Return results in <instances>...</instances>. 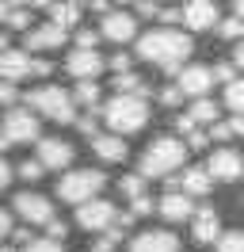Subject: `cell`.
Here are the masks:
<instances>
[{
    "mask_svg": "<svg viewBox=\"0 0 244 252\" xmlns=\"http://www.w3.org/2000/svg\"><path fill=\"white\" fill-rule=\"evenodd\" d=\"M149 119V103L141 99V95H115V99H107L103 103V123L111 126V134H137L141 126Z\"/></svg>",
    "mask_w": 244,
    "mask_h": 252,
    "instance_id": "2",
    "label": "cell"
},
{
    "mask_svg": "<svg viewBox=\"0 0 244 252\" xmlns=\"http://www.w3.org/2000/svg\"><path fill=\"white\" fill-rule=\"evenodd\" d=\"M12 210L27 221V225H46V221L54 218V203H50L46 195H38V191H19L12 199Z\"/></svg>",
    "mask_w": 244,
    "mask_h": 252,
    "instance_id": "8",
    "label": "cell"
},
{
    "mask_svg": "<svg viewBox=\"0 0 244 252\" xmlns=\"http://www.w3.org/2000/svg\"><path fill=\"white\" fill-rule=\"evenodd\" d=\"M107 176L95 172V168H76V172H65L58 180V195L65 203H84V199H95L103 191Z\"/></svg>",
    "mask_w": 244,
    "mask_h": 252,
    "instance_id": "5",
    "label": "cell"
},
{
    "mask_svg": "<svg viewBox=\"0 0 244 252\" xmlns=\"http://www.w3.org/2000/svg\"><path fill=\"white\" fill-rule=\"evenodd\" d=\"M233 16L244 19V0H233Z\"/></svg>",
    "mask_w": 244,
    "mask_h": 252,
    "instance_id": "55",
    "label": "cell"
},
{
    "mask_svg": "<svg viewBox=\"0 0 244 252\" xmlns=\"http://www.w3.org/2000/svg\"><path fill=\"white\" fill-rule=\"evenodd\" d=\"M65 73L76 77V80H95L103 73V58H99L95 50H73L69 62H65Z\"/></svg>",
    "mask_w": 244,
    "mask_h": 252,
    "instance_id": "15",
    "label": "cell"
},
{
    "mask_svg": "<svg viewBox=\"0 0 244 252\" xmlns=\"http://www.w3.org/2000/svg\"><path fill=\"white\" fill-rule=\"evenodd\" d=\"M195 54V42H191V34L176 31V27H156V31L141 34L137 38V58L141 62L156 65L160 73L168 77H176L183 69V58H191Z\"/></svg>",
    "mask_w": 244,
    "mask_h": 252,
    "instance_id": "1",
    "label": "cell"
},
{
    "mask_svg": "<svg viewBox=\"0 0 244 252\" xmlns=\"http://www.w3.org/2000/svg\"><path fill=\"white\" fill-rule=\"evenodd\" d=\"M160 103H164V107H180V103H183V92L176 88V84H164V88H160Z\"/></svg>",
    "mask_w": 244,
    "mask_h": 252,
    "instance_id": "38",
    "label": "cell"
},
{
    "mask_svg": "<svg viewBox=\"0 0 244 252\" xmlns=\"http://www.w3.org/2000/svg\"><path fill=\"white\" fill-rule=\"evenodd\" d=\"M210 188H214V180H210L206 168H183V176H180V191L183 195H206Z\"/></svg>",
    "mask_w": 244,
    "mask_h": 252,
    "instance_id": "21",
    "label": "cell"
},
{
    "mask_svg": "<svg viewBox=\"0 0 244 252\" xmlns=\"http://www.w3.org/2000/svg\"><path fill=\"white\" fill-rule=\"evenodd\" d=\"M58 46H65V27H58V23L27 27V54L30 50H58Z\"/></svg>",
    "mask_w": 244,
    "mask_h": 252,
    "instance_id": "17",
    "label": "cell"
},
{
    "mask_svg": "<svg viewBox=\"0 0 244 252\" xmlns=\"http://www.w3.org/2000/svg\"><path fill=\"white\" fill-rule=\"evenodd\" d=\"M8 237H12L15 245H27V241H30V229H12Z\"/></svg>",
    "mask_w": 244,
    "mask_h": 252,
    "instance_id": "50",
    "label": "cell"
},
{
    "mask_svg": "<svg viewBox=\"0 0 244 252\" xmlns=\"http://www.w3.org/2000/svg\"><path fill=\"white\" fill-rule=\"evenodd\" d=\"M156 210H160V218H168V221H187L191 210H195V203H191V195H183V191H168L164 199L156 203Z\"/></svg>",
    "mask_w": 244,
    "mask_h": 252,
    "instance_id": "19",
    "label": "cell"
},
{
    "mask_svg": "<svg viewBox=\"0 0 244 252\" xmlns=\"http://www.w3.org/2000/svg\"><path fill=\"white\" fill-rule=\"evenodd\" d=\"M233 65H237V69H244V38L237 42V50H233Z\"/></svg>",
    "mask_w": 244,
    "mask_h": 252,
    "instance_id": "51",
    "label": "cell"
},
{
    "mask_svg": "<svg viewBox=\"0 0 244 252\" xmlns=\"http://www.w3.org/2000/svg\"><path fill=\"white\" fill-rule=\"evenodd\" d=\"M225 103L233 115H244V77H233L225 84Z\"/></svg>",
    "mask_w": 244,
    "mask_h": 252,
    "instance_id": "26",
    "label": "cell"
},
{
    "mask_svg": "<svg viewBox=\"0 0 244 252\" xmlns=\"http://www.w3.org/2000/svg\"><path fill=\"white\" fill-rule=\"evenodd\" d=\"M130 214H134V218H145V214H152V199L145 195V191L130 199Z\"/></svg>",
    "mask_w": 244,
    "mask_h": 252,
    "instance_id": "34",
    "label": "cell"
},
{
    "mask_svg": "<svg viewBox=\"0 0 244 252\" xmlns=\"http://www.w3.org/2000/svg\"><path fill=\"white\" fill-rule=\"evenodd\" d=\"M95 46H99V31L80 27V31H76V50H95Z\"/></svg>",
    "mask_w": 244,
    "mask_h": 252,
    "instance_id": "35",
    "label": "cell"
},
{
    "mask_svg": "<svg viewBox=\"0 0 244 252\" xmlns=\"http://www.w3.org/2000/svg\"><path fill=\"white\" fill-rule=\"evenodd\" d=\"M30 77V54L27 50H0V80H23Z\"/></svg>",
    "mask_w": 244,
    "mask_h": 252,
    "instance_id": "18",
    "label": "cell"
},
{
    "mask_svg": "<svg viewBox=\"0 0 244 252\" xmlns=\"http://www.w3.org/2000/svg\"><path fill=\"white\" fill-rule=\"evenodd\" d=\"M111 88H115V92H122V95H141V99L149 95V84L137 77V73H130V69H126V73H115Z\"/></svg>",
    "mask_w": 244,
    "mask_h": 252,
    "instance_id": "23",
    "label": "cell"
},
{
    "mask_svg": "<svg viewBox=\"0 0 244 252\" xmlns=\"http://www.w3.org/2000/svg\"><path fill=\"white\" fill-rule=\"evenodd\" d=\"M217 252H244V229H225V233H217Z\"/></svg>",
    "mask_w": 244,
    "mask_h": 252,
    "instance_id": "27",
    "label": "cell"
},
{
    "mask_svg": "<svg viewBox=\"0 0 244 252\" xmlns=\"http://www.w3.org/2000/svg\"><path fill=\"white\" fill-rule=\"evenodd\" d=\"M180 19L191 31H210V27H217V4L214 0H187L180 8Z\"/></svg>",
    "mask_w": 244,
    "mask_h": 252,
    "instance_id": "12",
    "label": "cell"
},
{
    "mask_svg": "<svg viewBox=\"0 0 244 252\" xmlns=\"http://www.w3.org/2000/svg\"><path fill=\"white\" fill-rule=\"evenodd\" d=\"M134 8H137V16H145V19H152V16H156V8H160V4H156V0H137Z\"/></svg>",
    "mask_w": 244,
    "mask_h": 252,
    "instance_id": "44",
    "label": "cell"
},
{
    "mask_svg": "<svg viewBox=\"0 0 244 252\" xmlns=\"http://www.w3.org/2000/svg\"><path fill=\"white\" fill-rule=\"evenodd\" d=\"M115 203H107V199H84V203H76V225L80 229H88V233H99L107 225H115Z\"/></svg>",
    "mask_w": 244,
    "mask_h": 252,
    "instance_id": "7",
    "label": "cell"
},
{
    "mask_svg": "<svg viewBox=\"0 0 244 252\" xmlns=\"http://www.w3.org/2000/svg\"><path fill=\"white\" fill-rule=\"evenodd\" d=\"M210 73H214V80H221V84H229V80L237 77V65H233V62H217V65L210 69Z\"/></svg>",
    "mask_w": 244,
    "mask_h": 252,
    "instance_id": "39",
    "label": "cell"
},
{
    "mask_svg": "<svg viewBox=\"0 0 244 252\" xmlns=\"http://www.w3.org/2000/svg\"><path fill=\"white\" fill-rule=\"evenodd\" d=\"M130 252H180V241L168 229H145L130 241Z\"/></svg>",
    "mask_w": 244,
    "mask_h": 252,
    "instance_id": "16",
    "label": "cell"
},
{
    "mask_svg": "<svg viewBox=\"0 0 244 252\" xmlns=\"http://www.w3.org/2000/svg\"><path fill=\"white\" fill-rule=\"evenodd\" d=\"M187 115H191V123H214V119H221V111H217V103H214V99H206V95H198L195 103H191V111H187Z\"/></svg>",
    "mask_w": 244,
    "mask_h": 252,
    "instance_id": "24",
    "label": "cell"
},
{
    "mask_svg": "<svg viewBox=\"0 0 244 252\" xmlns=\"http://www.w3.org/2000/svg\"><path fill=\"white\" fill-rule=\"evenodd\" d=\"M27 107L38 111V115H46L50 123H61V126L76 119L73 95L65 92V88H58V84H42V88H34V92L27 95Z\"/></svg>",
    "mask_w": 244,
    "mask_h": 252,
    "instance_id": "4",
    "label": "cell"
},
{
    "mask_svg": "<svg viewBox=\"0 0 244 252\" xmlns=\"http://www.w3.org/2000/svg\"><path fill=\"white\" fill-rule=\"evenodd\" d=\"M8 233H12V214H8V210H0V241H4Z\"/></svg>",
    "mask_w": 244,
    "mask_h": 252,
    "instance_id": "48",
    "label": "cell"
},
{
    "mask_svg": "<svg viewBox=\"0 0 244 252\" xmlns=\"http://www.w3.org/2000/svg\"><path fill=\"white\" fill-rule=\"evenodd\" d=\"M12 164H8V160H4V157H0V191H4V188H8V184H12Z\"/></svg>",
    "mask_w": 244,
    "mask_h": 252,
    "instance_id": "47",
    "label": "cell"
},
{
    "mask_svg": "<svg viewBox=\"0 0 244 252\" xmlns=\"http://www.w3.org/2000/svg\"><path fill=\"white\" fill-rule=\"evenodd\" d=\"M23 4H27V8H50L54 0H23Z\"/></svg>",
    "mask_w": 244,
    "mask_h": 252,
    "instance_id": "54",
    "label": "cell"
},
{
    "mask_svg": "<svg viewBox=\"0 0 244 252\" xmlns=\"http://www.w3.org/2000/svg\"><path fill=\"white\" fill-rule=\"evenodd\" d=\"M30 73H34V77H50V73H54V65L46 62V58H30Z\"/></svg>",
    "mask_w": 244,
    "mask_h": 252,
    "instance_id": "43",
    "label": "cell"
},
{
    "mask_svg": "<svg viewBox=\"0 0 244 252\" xmlns=\"http://www.w3.org/2000/svg\"><path fill=\"white\" fill-rule=\"evenodd\" d=\"M23 252H65V245H61V241H54V237H38V241L30 237L27 245H23Z\"/></svg>",
    "mask_w": 244,
    "mask_h": 252,
    "instance_id": "31",
    "label": "cell"
},
{
    "mask_svg": "<svg viewBox=\"0 0 244 252\" xmlns=\"http://www.w3.org/2000/svg\"><path fill=\"white\" fill-rule=\"evenodd\" d=\"M176 88H180L183 95L198 99V95H206L214 88V73L206 69V65H187V69L176 73Z\"/></svg>",
    "mask_w": 244,
    "mask_h": 252,
    "instance_id": "11",
    "label": "cell"
},
{
    "mask_svg": "<svg viewBox=\"0 0 244 252\" xmlns=\"http://www.w3.org/2000/svg\"><path fill=\"white\" fill-rule=\"evenodd\" d=\"M206 138H214V142H229V138H233V130H229V123H217V119H214Z\"/></svg>",
    "mask_w": 244,
    "mask_h": 252,
    "instance_id": "40",
    "label": "cell"
},
{
    "mask_svg": "<svg viewBox=\"0 0 244 252\" xmlns=\"http://www.w3.org/2000/svg\"><path fill=\"white\" fill-rule=\"evenodd\" d=\"M15 172L23 176V180H30V184H34V180H42V164H38V160H23V164H19V168H15Z\"/></svg>",
    "mask_w": 244,
    "mask_h": 252,
    "instance_id": "37",
    "label": "cell"
},
{
    "mask_svg": "<svg viewBox=\"0 0 244 252\" xmlns=\"http://www.w3.org/2000/svg\"><path fill=\"white\" fill-rule=\"evenodd\" d=\"M99 38L126 46L130 38H137V19L130 12H103L99 16Z\"/></svg>",
    "mask_w": 244,
    "mask_h": 252,
    "instance_id": "9",
    "label": "cell"
},
{
    "mask_svg": "<svg viewBox=\"0 0 244 252\" xmlns=\"http://www.w3.org/2000/svg\"><path fill=\"white\" fill-rule=\"evenodd\" d=\"M217 233H221V218H217L214 206H198V210H191V237H195L198 245H214Z\"/></svg>",
    "mask_w": 244,
    "mask_h": 252,
    "instance_id": "13",
    "label": "cell"
},
{
    "mask_svg": "<svg viewBox=\"0 0 244 252\" xmlns=\"http://www.w3.org/2000/svg\"><path fill=\"white\" fill-rule=\"evenodd\" d=\"M8 145H12V142H8V138H4V134H0V153H4V149H8Z\"/></svg>",
    "mask_w": 244,
    "mask_h": 252,
    "instance_id": "58",
    "label": "cell"
},
{
    "mask_svg": "<svg viewBox=\"0 0 244 252\" xmlns=\"http://www.w3.org/2000/svg\"><path fill=\"white\" fill-rule=\"evenodd\" d=\"M73 103L95 107V103H99V84H95V80H76V88H73Z\"/></svg>",
    "mask_w": 244,
    "mask_h": 252,
    "instance_id": "25",
    "label": "cell"
},
{
    "mask_svg": "<svg viewBox=\"0 0 244 252\" xmlns=\"http://www.w3.org/2000/svg\"><path fill=\"white\" fill-rule=\"evenodd\" d=\"M92 4V12H99V16H103V12H111V4H107V0H88Z\"/></svg>",
    "mask_w": 244,
    "mask_h": 252,
    "instance_id": "53",
    "label": "cell"
},
{
    "mask_svg": "<svg viewBox=\"0 0 244 252\" xmlns=\"http://www.w3.org/2000/svg\"><path fill=\"white\" fill-rule=\"evenodd\" d=\"M76 19H80V0H54V4H50V23L76 27Z\"/></svg>",
    "mask_w": 244,
    "mask_h": 252,
    "instance_id": "22",
    "label": "cell"
},
{
    "mask_svg": "<svg viewBox=\"0 0 244 252\" xmlns=\"http://www.w3.org/2000/svg\"><path fill=\"white\" fill-rule=\"evenodd\" d=\"M206 142H210V138H206L202 130H191V134H187V149H206Z\"/></svg>",
    "mask_w": 244,
    "mask_h": 252,
    "instance_id": "45",
    "label": "cell"
},
{
    "mask_svg": "<svg viewBox=\"0 0 244 252\" xmlns=\"http://www.w3.org/2000/svg\"><path fill=\"white\" fill-rule=\"evenodd\" d=\"M187 145L180 142V138H156V142L141 153V168L137 172L145 176V180H156V176H168V172H176L183 160H187Z\"/></svg>",
    "mask_w": 244,
    "mask_h": 252,
    "instance_id": "3",
    "label": "cell"
},
{
    "mask_svg": "<svg viewBox=\"0 0 244 252\" xmlns=\"http://www.w3.org/2000/svg\"><path fill=\"white\" fill-rule=\"evenodd\" d=\"M119 188H122V195H126V199H134V195H141V191H145V176H141V172L122 176V180H119Z\"/></svg>",
    "mask_w": 244,
    "mask_h": 252,
    "instance_id": "30",
    "label": "cell"
},
{
    "mask_svg": "<svg viewBox=\"0 0 244 252\" xmlns=\"http://www.w3.org/2000/svg\"><path fill=\"white\" fill-rule=\"evenodd\" d=\"M206 172H210V180H217V184H237L244 176V160H241L237 149H214Z\"/></svg>",
    "mask_w": 244,
    "mask_h": 252,
    "instance_id": "10",
    "label": "cell"
},
{
    "mask_svg": "<svg viewBox=\"0 0 244 252\" xmlns=\"http://www.w3.org/2000/svg\"><path fill=\"white\" fill-rule=\"evenodd\" d=\"M115 241H122V229H111V225H107L103 237L92 241V252H111V249H115Z\"/></svg>",
    "mask_w": 244,
    "mask_h": 252,
    "instance_id": "32",
    "label": "cell"
},
{
    "mask_svg": "<svg viewBox=\"0 0 244 252\" xmlns=\"http://www.w3.org/2000/svg\"><path fill=\"white\" fill-rule=\"evenodd\" d=\"M103 69H111V73H126L130 69V54H111V58H103Z\"/></svg>",
    "mask_w": 244,
    "mask_h": 252,
    "instance_id": "36",
    "label": "cell"
},
{
    "mask_svg": "<svg viewBox=\"0 0 244 252\" xmlns=\"http://www.w3.org/2000/svg\"><path fill=\"white\" fill-rule=\"evenodd\" d=\"M73 123H76V130H80L84 138H92V134H99V130H95V107H88V115H76Z\"/></svg>",
    "mask_w": 244,
    "mask_h": 252,
    "instance_id": "33",
    "label": "cell"
},
{
    "mask_svg": "<svg viewBox=\"0 0 244 252\" xmlns=\"http://www.w3.org/2000/svg\"><path fill=\"white\" fill-rule=\"evenodd\" d=\"M92 149H95V157L107 160V164L126 160V142H122V134H92Z\"/></svg>",
    "mask_w": 244,
    "mask_h": 252,
    "instance_id": "20",
    "label": "cell"
},
{
    "mask_svg": "<svg viewBox=\"0 0 244 252\" xmlns=\"http://www.w3.org/2000/svg\"><path fill=\"white\" fill-rule=\"evenodd\" d=\"M156 19L160 23H180V8H156Z\"/></svg>",
    "mask_w": 244,
    "mask_h": 252,
    "instance_id": "46",
    "label": "cell"
},
{
    "mask_svg": "<svg viewBox=\"0 0 244 252\" xmlns=\"http://www.w3.org/2000/svg\"><path fill=\"white\" fill-rule=\"evenodd\" d=\"M229 130H233V134H244V115H233V119H229Z\"/></svg>",
    "mask_w": 244,
    "mask_h": 252,
    "instance_id": "52",
    "label": "cell"
},
{
    "mask_svg": "<svg viewBox=\"0 0 244 252\" xmlns=\"http://www.w3.org/2000/svg\"><path fill=\"white\" fill-rule=\"evenodd\" d=\"M4 16H8V4H4V0H0V23H4Z\"/></svg>",
    "mask_w": 244,
    "mask_h": 252,
    "instance_id": "57",
    "label": "cell"
},
{
    "mask_svg": "<svg viewBox=\"0 0 244 252\" xmlns=\"http://www.w3.org/2000/svg\"><path fill=\"white\" fill-rule=\"evenodd\" d=\"M15 95H19V92H15V84H12V80H0V107H12V103H15Z\"/></svg>",
    "mask_w": 244,
    "mask_h": 252,
    "instance_id": "41",
    "label": "cell"
},
{
    "mask_svg": "<svg viewBox=\"0 0 244 252\" xmlns=\"http://www.w3.org/2000/svg\"><path fill=\"white\" fill-rule=\"evenodd\" d=\"M176 130H180V134H191V130H195L191 115H180V119H176Z\"/></svg>",
    "mask_w": 244,
    "mask_h": 252,
    "instance_id": "49",
    "label": "cell"
},
{
    "mask_svg": "<svg viewBox=\"0 0 244 252\" xmlns=\"http://www.w3.org/2000/svg\"><path fill=\"white\" fill-rule=\"evenodd\" d=\"M65 233H69V225H65V221H58V218L46 221V237H54V241H65Z\"/></svg>",
    "mask_w": 244,
    "mask_h": 252,
    "instance_id": "42",
    "label": "cell"
},
{
    "mask_svg": "<svg viewBox=\"0 0 244 252\" xmlns=\"http://www.w3.org/2000/svg\"><path fill=\"white\" fill-rule=\"evenodd\" d=\"M217 31H221V38H229V42H241L244 38V19H237V16L217 19Z\"/></svg>",
    "mask_w": 244,
    "mask_h": 252,
    "instance_id": "29",
    "label": "cell"
},
{
    "mask_svg": "<svg viewBox=\"0 0 244 252\" xmlns=\"http://www.w3.org/2000/svg\"><path fill=\"white\" fill-rule=\"evenodd\" d=\"M38 164L42 168H69L73 164V145L61 138H38Z\"/></svg>",
    "mask_w": 244,
    "mask_h": 252,
    "instance_id": "14",
    "label": "cell"
},
{
    "mask_svg": "<svg viewBox=\"0 0 244 252\" xmlns=\"http://www.w3.org/2000/svg\"><path fill=\"white\" fill-rule=\"evenodd\" d=\"M0 134H4L12 145L38 142V119H34V111L30 107H8L4 119H0Z\"/></svg>",
    "mask_w": 244,
    "mask_h": 252,
    "instance_id": "6",
    "label": "cell"
},
{
    "mask_svg": "<svg viewBox=\"0 0 244 252\" xmlns=\"http://www.w3.org/2000/svg\"><path fill=\"white\" fill-rule=\"evenodd\" d=\"M12 42H8V31H0V50H8Z\"/></svg>",
    "mask_w": 244,
    "mask_h": 252,
    "instance_id": "56",
    "label": "cell"
},
{
    "mask_svg": "<svg viewBox=\"0 0 244 252\" xmlns=\"http://www.w3.org/2000/svg\"><path fill=\"white\" fill-rule=\"evenodd\" d=\"M4 23H8L12 31H27V27H34V23H30V8H27V4H19V8H8Z\"/></svg>",
    "mask_w": 244,
    "mask_h": 252,
    "instance_id": "28",
    "label": "cell"
}]
</instances>
